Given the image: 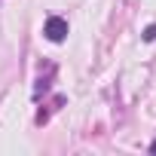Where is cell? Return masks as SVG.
Segmentation results:
<instances>
[{"instance_id": "6da1fadb", "label": "cell", "mask_w": 156, "mask_h": 156, "mask_svg": "<svg viewBox=\"0 0 156 156\" xmlns=\"http://www.w3.org/2000/svg\"><path fill=\"white\" fill-rule=\"evenodd\" d=\"M64 34H67V22H64V19H49V22H46V37H49L52 43H61Z\"/></svg>"}, {"instance_id": "7a4b0ae2", "label": "cell", "mask_w": 156, "mask_h": 156, "mask_svg": "<svg viewBox=\"0 0 156 156\" xmlns=\"http://www.w3.org/2000/svg\"><path fill=\"white\" fill-rule=\"evenodd\" d=\"M144 40H156V25H150V28H147V34H144Z\"/></svg>"}, {"instance_id": "3957f363", "label": "cell", "mask_w": 156, "mask_h": 156, "mask_svg": "<svg viewBox=\"0 0 156 156\" xmlns=\"http://www.w3.org/2000/svg\"><path fill=\"white\" fill-rule=\"evenodd\" d=\"M153 153H156V144H153Z\"/></svg>"}]
</instances>
